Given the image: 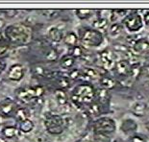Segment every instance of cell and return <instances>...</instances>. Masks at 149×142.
Wrapping results in <instances>:
<instances>
[{"mask_svg": "<svg viewBox=\"0 0 149 142\" xmlns=\"http://www.w3.org/2000/svg\"><path fill=\"white\" fill-rule=\"evenodd\" d=\"M72 98L76 103L91 105L95 102L94 99L96 98V91L90 85H80L74 88Z\"/></svg>", "mask_w": 149, "mask_h": 142, "instance_id": "1", "label": "cell"}, {"mask_svg": "<svg viewBox=\"0 0 149 142\" xmlns=\"http://www.w3.org/2000/svg\"><path fill=\"white\" fill-rule=\"evenodd\" d=\"M93 129L94 134H102L111 136L116 131V123L113 118L109 117V116H103V117L97 118L93 122Z\"/></svg>", "mask_w": 149, "mask_h": 142, "instance_id": "2", "label": "cell"}, {"mask_svg": "<svg viewBox=\"0 0 149 142\" xmlns=\"http://www.w3.org/2000/svg\"><path fill=\"white\" fill-rule=\"evenodd\" d=\"M80 40L85 47H98L104 42L103 34L99 33L95 29L84 28L80 32Z\"/></svg>", "mask_w": 149, "mask_h": 142, "instance_id": "3", "label": "cell"}, {"mask_svg": "<svg viewBox=\"0 0 149 142\" xmlns=\"http://www.w3.org/2000/svg\"><path fill=\"white\" fill-rule=\"evenodd\" d=\"M122 25L129 33H138L143 28L144 23L139 12L138 11H132L123 19Z\"/></svg>", "mask_w": 149, "mask_h": 142, "instance_id": "4", "label": "cell"}, {"mask_svg": "<svg viewBox=\"0 0 149 142\" xmlns=\"http://www.w3.org/2000/svg\"><path fill=\"white\" fill-rule=\"evenodd\" d=\"M139 124L138 122L133 118H125L121 121L120 124V131L126 135H129L130 137L132 135L138 134Z\"/></svg>", "mask_w": 149, "mask_h": 142, "instance_id": "5", "label": "cell"}, {"mask_svg": "<svg viewBox=\"0 0 149 142\" xmlns=\"http://www.w3.org/2000/svg\"><path fill=\"white\" fill-rule=\"evenodd\" d=\"M100 61L102 62L103 67L105 69H113V67H116V62L113 59V56L111 52L109 51H103L100 54Z\"/></svg>", "mask_w": 149, "mask_h": 142, "instance_id": "6", "label": "cell"}, {"mask_svg": "<svg viewBox=\"0 0 149 142\" xmlns=\"http://www.w3.org/2000/svg\"><path fill=\"white\" fill-rule=\"evenodd\" d=\"M131 65L129 61L127 60H120L116 64V70L120 76L122 77H128L131 70Z\"/></svg>", "mask_w": 149, "mask_h": 142, "instance_id": "7", "label": "cell"}, {"mask_svg": "<svg viewBox=\"0 0 149 142\" xmlns=\"http://www.w3.org/2000/svg\"><path fill=\"white\" fill-rule=\"evenodd\" d=\"M133 50L136 54H147L149 53V42L145 39H137V42L133 45Z\"/></svg>", "mask_w": 149, "mask_h": 142, "instance_id": "8", "label": "cell"}, {"mask_svg": "<svg viewBox=\"0 0 149 142\" xmlns=\"http://www.w3.org/2000/svg\"><path fill=\"white\" fill-rule=\"evenodd\" d=\"M48 129L54 134H60L63 131V119L59 116H53L48 120Z\"/></svg>", "mask_w": 149, "mask_h": 142, "instance_id": "9", "label": "cell"}, {"mask_svg": "<svg viewBox=\"0 0 149 142\" xmlns=\"http://www.w3.org/2000/svg\"><path fill=\"white\" fill-rule=\"evenodd\" d=\"M111 22L109 19H106V18H96L95 20H93V28L98 31L101 34L106 33L108 30H109L110 24Z\"/></svg>", "mask_w": 149, "mask_h": 142, "instance_id": "10", "label": "cell"}, {"mask_svg": "<svg viewBox=\"0 0 149 142\" xmlns=\"http://www.w3.org/2000/svg\"><path fill=\"white\" fill-rule=\"evenodd\" d=\"M147 112L146 103L143 102H136L131 107V112L137 117H142Z\"/></svg>", "mask_w": 149, "mask_h": 142, "instance_id": "11", "label": "cell"}, {"mask_svg": "<svg viewBox=\"0 0 149 142\" xmlns=\"http://www.w3.org/2000/svg\"><path fill=\"white\" fill-rule=\"evenodd\" d=\"M96 99L101 106L106 105L110 100L109 90L104 89V88H99V89L96 91Z\"/></svg>", "mask_w": 149, "mask_h": 142, "instance_id": "12", "label": "cell"}, {"mask_svg": "<svg viewBox=\"0 0 149 142\" xmlns=\"http://www.w3.org/2000/svg\"><path fill=\"white\" fill-rule=\"evenodd\" d=\"M99 83H100L101 88H104V89H107V90L113 89V88L116 87V81L110 76L101 77Z\"/></svg>", "mask_w": 149, "mask_h": 142, "instance_id": "13", "label": "cell"}, {"mask_svg": "<svg viewBox=\"0 0 149 142\" xmlns=\"http://www.w3.org/2000/svg\"><path fill=\"white\" fill-rule=\"evenodd\" d=\"M123 31V25L118 23V22H115V23H111L108 32L112 37H117L122 33Z\"/></svg>", "mask_w": 149, "mask_h": 142, "instance_id": "14", "label": "cell"}, {"mask_svg": "<svg viewBox=\"0 0 149 142\" xmlns=\"http://www.w3.org/2000/svg\"><path fill=\"white\" fill-rule=\"evenodd\" d=\"M88 112L90 115H93V116L99 115L101 114V112H102V106L98 102H93V103H91V105H88Z\"/></svg>", "mask_w": 149, "mask_h": 142, "instance_id": "15", "label": "cell"}, {"mask_svg": "<svg viewBox=\"0 0 149 142\" xmlns=\"http://www.w3.org/2000/svg\"><path fill=\"white\" fill-rule=\"evenodd\" d=\"M76 15L82 20H86L88 19L90 17H91V15L93 14V11L91 10V9H78V10L75 11Z\"/></svg>", "mask_w": 149, "mask_h": 142, "instance_id": "16", "label": "cell"}, {"mask_svg": "<svg viewBox=\"0 0 149 142\" xmlns=\"http://www.w3.org/2000/svg\"><path fill=\"white\" fill-rule=\"evenodd\" d=\"M74 64H75V58H73L71 55L65 56L64 58L61 60V66L63 68H65V69L71 68L72 66L74 65Z\"/></svg>", "mask_w": 149, "mask_h": 142, "instance_id": "17", "label": "cell"}, {"mask_svg": "<svg viewBox=\"0 0 149 142\" xmlns=\"http://www.w3.org/2000/svg\"><path fill=\"white\" fill-rule=\"evenodd\" d=\"M65 44H68V46L75 47L77 46L78 43V37L75 33H68L65 37Z\"/></svg>", "mask_w": 149, "mask_h": 142, "instance_id": "18", "label": "cell"}, {"mask_svg": "<svg viewBox=\"0 0 149 142\" xmlns=\"http://www.w3.org/2000/svg\"><path fill=\"white\" fill-rule=\"evenodd\" d=\"M49 37L54 42H60L63 39L62 32L59 29H57V28H51L49 30Z\"/></svg>", "mask_w": 149, "mask_h": 142, "instance_id": "19", "label": "cell"}, {"mask_svg": "<svg viewBox=\"0 0 149 142\" xmlns=\"http://www.w3.org/2000/svg\"><path fill=\"white\" fill-rule=\"evenodd\" d=\"M141 74V66L139 64H135L131 65V70H130L129 76L130 78H138Z\"/></svg>", "mask_w": 149, "mask_h": 142, "instance_id": "20", "label": "cell"}, {"mask_svg": "<svg viewBox=\"0 0 149 142\" xmlns=\"http://www.w3.org/2000/svg\"><path fill=\"white\" fill-rule=\"evenodd\" d=\"M55 96H56V99L57 101L59 102L60 105L62 106H65L66 105V102H68V98H66V94L62 90H57L56 93H55Z\"/></svg>", "mask_w": 149, "mask_h": 142, "instance_id": "21", "label": "cell"}, {"mask_svg": "<svg viewBox=\"0 0 149 142\" xmlns=\"http://www.w3.org/2000/svg\"><path fill=\"white\" fill-rule=\"evenodd\" d=\"M83 74H85L86 76L91 78V79H96L98 78V72L95 70V69L91 68V67H86L83 72H82Z\"/></svg>", "mask_w": 149, "mask_h": 142, "instance_id": "22", "label": "cell"}, {"mask_svg": "<svg viewBox=\"0 0 149 142\" xmlns=\"http://www.w3.org/2000/svg\"><path fill=\"white\" fill-rule=\"evenodd\" d=\"M130 142H148V139L143 134H136L130 137Z\"/></svg>", "mask_w": 149, "mask_h": 142, "instance_id": "23", "label": "cell"}, {"mask_svg": "<svg viewBox=\"0 0 149 142\" xmlns=\"http://www.w3.org/2000/svg\"><path fill=\"white\" fill-rule=\"evenodd\" d=\"M83 55H84V52H83V49H82L81 46L73 47L72 52H71V56L73 57V58H79V57H81Z\"/></svg>", "mask_w": 149, "mask_h": 142, "instance_id": "24", "label": "cell"}, {"mask_svg": "<svg viewBox=\"0 0 149 142\" xmlns=\"http://www.w3.org/2000/svg\"><path fill=\"white\" fill-rule=\"evenodd\" d=\"M113 49L115 50L116 52H122V53H126L128 51V47L123 45V44H113Z\"/></svg>", "mask_w": 149, "mask_h": 142, "instance_id": "25", "label": "cell"}, {"mask_svg": "<svg viewBox=\"0 0 149 142\" xmlns=\"http://www.w3.org/2000/svg\"><path fill=\"white\" fill-rule=\"evenodd\" d=\"M113 12H115V15L117 17V18L118 17H124V18L127 17V15L129 14V11L128 10H119V9H116V10H113Z\"/></svg>", "mask_w": 149, "mask_h": 142, "instance_id": "26", "label": "cell"}, {"mask_svg": "<svg viewBox=\"0 0 149 142\" xmlns=\"http://www.w3.org/2000/svg\"><path fill=\"white\" fill-rule=\"evenodd\" d=\"M22 129L24 130V132H30V131L33 129V124H32V122H30V121L24 122V124L22 125Z\"/></svg>", "mask_w": 149, "mask_h": 142, "instance_id": "27", "label": "cell"}, {"mask_svg": "<svg viewBox=\"0 0 149 142\" xmlns=\"http://www.w3.org/2000/svg\"><path fill=\"white\" fill-rule=\"evenodd\" d=\"M82 72L80 70H78V69H73L72 71H70V73H69V77L71 79H77L78 77H80Z\"/></svg>", "mask_w": 149, "mask_h": 142, "instance_id": "28", "label": "cell"}, {"mask_svg": "<svg viewBox=\"0 0 149 142\" xmlns=\"http://www.w3.org/2000/svg\"><path fill=\"white\" fill-rule=\"evenodd\" d=\"M142 19H143V23L145 26L149 27V11H146L144 15H142Z\"/></svg>", "mask_w": 149, "mask_h": 142, "instance_id": "29", "label": "cell"}, {"mask_svg": "<svg viewBox=\"0 0 149 142\" xmlns=\"http://www.w3.org/2000/svg\"><path fill=\"white\" fill-rule=\"evenodd\" d=\"M141 75H144L145 77H149V65H146V66H143V67H141Z\"/></svg>", "mask_w": 149, "mask_h": 142, "instance_id": "30", "label": "cell"}, {"mask_svg": "<svg viewBox=\"0 0 149 142\" xmlns=\"http://www.w3.org/2000/svg\"><path fill=\"white\" fill-rule=\"evenodd\" d=\"M47 60H50V61H53V60H56L57 59V54L55 51H50L49 54H47Z\"/></svg>", "mask_w": 149, "mask_h": 142, "instance_id": "31", "label": "cell"}, {"mask_svg": "<svg viewBox=\"0 0 149 142\" xmlns=\"http://www.w3.org/2000/svg\"><path fill=\"white\" fill-rule=\"evenodd\" d=\"M36 142H45V137H43V136H38L36 138Z\"/></svg>", "mask_w": 149, "mask_h": 142, "instance_id": "32", "label": "cell"}, {"mask_svg": "<svg viewBox=\"0 0 149 142\" xmlns=\"http://www.w3.org/2000/svg\"><path fill=\"white\" fill-rule=\"evenodd\" d=\"M146 108H147V112H149V99H148L147 103H146Z\"/></svg>", "mask_w": 149, "mask_h": 142, "instance_id": "33", "label": "cell"}, {"mask_svg": "<svg viewBox=\"0 0 149 142\" xmlns=\"http://www.w3.org/2000/svg\"><path fill=\"white\" fill-rule=\"evenodd\" d=\"M148 87H149V82H148Z\"/></svg>", "mask_w": 149, "mask_h": 142, "instance_id": "34", "label": "cell"}]
</instances>
